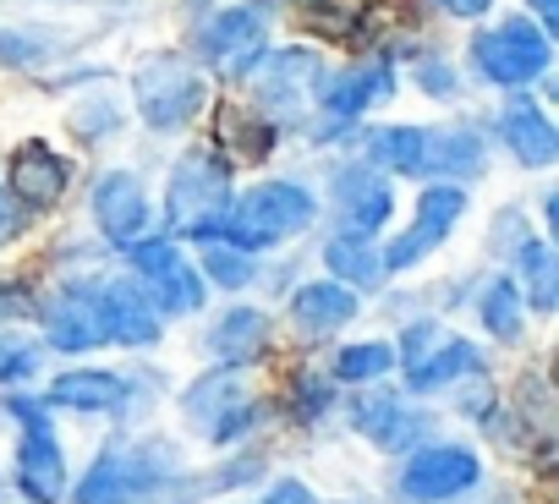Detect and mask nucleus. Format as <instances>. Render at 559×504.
Masks as SVG:
<instances>
[{
    "instance_id": "7ed1b4c3",
    "label": "nucleus",
    "mask_w": 559,
    "mask_h": 504,
    "mask_svg": "<svg viewBox=\"0 0 559 504\" xmlns=\"http://www.w3.org/2000/svg\"><path fill=\"white\" fill-rule=\"evenodd\" d=\"M472 61H477V72L488 83L521 88V83L548 72V34L537 23H526V17H510V23H499V28L472 39Z\"/></svg>"
},
{
    "instance_id": "79ce46f5",
    "label": "nucleus",
    "mask_w": 559,
    "mask_h": 504,
    "mask_svg": "<svg viewBox=\"0 0 559 504\" xmlns=\"http://www.w3.org/2000/svg\"><path fill=\"white\" fill-rule=\"evenodd\" d=\"M34 302L23 297V291H0V313H28Z\"/></svg>"
},
{
    "instance_id": "a211bd4d",
    "label": "nucleus",
    "mask_w": 559,
    "mask_h": 504,
    "mask_svg": "<svg viewBox=\"0 0 559 504\" xmlns=\"http://www.w3.org/2000/svg\"><path fill=\"white\" fill-rule=\"evenodd\" d=\"M61 192H67V165H61V154H50L45 143H28V148L17 154V165H12V197L45 208V203H56Z\"/></svg>"
},
{
    "instance_id": "bb28decb",
    "label": "nucleus",
    "mask_w": 559,
    "mask_h": 504,
    "mask_svg": "<svg viewBox=\"0 0 559 504\" xmlns=\"http://www.w3.org/2000/svg\"><path fill=\"white\" fill-rule=\"evenodd\" d=\"M368 148H373L379 165H390L401 176H423V132L417 127H384V132L368 137Z\"/></svg>"
},
{
    "instance_id": "4468645a",
    "label": "nucleus",
    "mask_w": 559,
    "mask_h": 504,
    "mask_svg": "<svg viewBox=\"0 0 559 504\" xmlns=\"http://www.w3.org/2000/svg\"><path fill=\"white\" fill-rule=\"evenodd\" d=\"M94 219H99V230L110 241H132L143 230V219H148V203H143L138 176H127V170L99 176V187H94Z\"/></svg>"
},
{
    "instance_id": "1a4fd4ad",
    "label": "nucleus",
    "mask_w": 559,
    "mask_h": 504,
    "mask_svg": "<svg viewBox=\"0 0 559 504\" xmlns=\"http://www.w3.org/2000/svg\"><path fill=\"white\" fill-rule=\"evenodd\" d=\"M187 417H192L209 439H236V433H247V428L258 422V406H247L241 373L219 368V373H209V379H198V384L187 389Z\"/></svg>"
},
{
    "instance_id": "c85d7f7f",
    "label": "nucleus",
    "mask_w": 559,
    "mask_h": 504,
    "mask_svg": "<svg viewBox=\"0 0 559 504\" xmlns=\"http://www.w3.org/2000/svg\"><path fill=\"white\" fill-rule=\"evenodd\" d=\"M483 324L499 340H515L521 335V291H515V280H493L483 291Z\"/></svg>"
},
{
    "instance_id": "ddd939ff",
    "label": "nucleus",
    "mask_w": 559,
    "mask_h": 504,
    "mask_svg": "<svg viewBox=\"0 0 559 504\" xmlns=\"http://www.w3.org/2000/svg\"><path fill=\"white\" fill-rule=\"evenodd\" d=\"M45 329H50V346L56 351H94L105 340V324H99V297L88 291H61L45 302Z\"/></svg>"
},
{
    "instance_id": "c9c22d12",
    "label": "nucleus",
    "mask_w": 559,
    "mask_h": 504,
    "mask_svg": "<svg viewBox=\"0 0 559 504\" xmlns=\"http://www.w3.org/2000/svg\"><path fill=\"white\" fill-rule=\"evenodd\" d=\"M17 230H23V197H12L7 187H0V247H7Z\"/></svg>"
},
{
    "instance_id": "f3484780",
    "label": "nucleus",
    "mask_w": 559,
    "mask_h": 504,
    "mask_svg": "<svg viewBox=\"0 0 559 504\" xmlns=\"http://www.w3.org/2000/svg\"><path fill=\"white\" fill-rule=\"evenodd\" d=\"M335 192H341V208H346V219H352L357 230H379V225L395 214V197H390L384 176H379V170H368V165H357V170L335 176Z\"/></svg>"
},
{
    "instance_id": "f8f14e48",
    "label": "nucleus",
    "mask_w": 559,
    "mask_h": 504,
    "mask_svg": "<svg viewBox=\"0 0 559 504\" xmlns=\"http://www.w3.org/2000/svg\"><path fill=\"white\" fill-rule=\"evenodd\" d=\"M99 324H105V340H121V346H154L159 340V313L127 280L99 291Z\"/></svg>"
},
{
    "instance_id": "2eb2a0df",
    "label": "nucleus",
    "mask_w": 559,
    "mask_h": 504,
    "mask_svg": "<svg viewBox=\"0 0 559 504\" xmlns=\"http://www.w3.org/2000/svg\"><path fill=\"white\" fill-rule=\"evenodd\" d=\"M499 132H504V143L515 148V159L521 165H554V154H559V132L548 127V116L526 99V94H515L504 110H499Z\"/></svg>"
},
{
    "instance_id": "423d86ee",
    "label": "nucleus",
    "mask_w": 559,
    "mask_h": 504,
    "mask_svg": "<svg viewBox=\"0 0 559 504\" xmlns=\"http://www.w3.org/2000/svg\"><path fill=\"white\" fill-rule=\"evenodd\" d=\"M170 449H127L94 460V471L78 482V504H132L165 477Z\"/></svg>"
},
{
    "instance_id": "2f4dec72",
    "label": "nucleus",
    "mask_w": 559,
    "mask_h": 504,
    "mask_svg": "<svg viewBox=\"0 0 559 504\" xmlns=\"http://www.w3.org/2000/svg\"><path fill=\"white\" fill-rule=\"evenodd\" d=\"M439 241H444V230H433V225H423V219H417V225H412V230L384 252V269H412V264L423 259V252H433Z\"/></svg>"
},
{
    "instance_id": "412c9836",
    "label": "nucleus",
    "mask_w": 559,
    "mask_h": 504,
    "mask_svg": "<svg viewBox=\"0 0 559 504\" xmlns=\"http://www.w3.org/2000/svg\"><path fill=\"white\" fill-rule=\"evenodd\" d=\"M263 340H269V319L252 313V308H236V313H225L219 329L209 335V351H214L219 362L241 368V362H252V357L263 351Z\"/></svg>"
},
{
    "instance_id": "c756f323",
    "label": "nucleus",
    "mask_w": 559,
    "mask_h": 504,
    "mask_svg": "<svg viewBox=\"0 0 559 504\" xmlns=\"http://www.w3.org/2000/svg\"><path fill=\"white\" fill-rule=\"evenodd\" d=\"M390 368H395V346H352L335 362V384H368V379H379Z\"/></svg>"
},
{
    "instance_id": "f704fd0d",
    "label": "nucleus",
    "mask_w": 559,
    "mask_h": 504,
    "mask_svg": "<svg viewBox=\"0 0 559 504\" xmlns=\"http://www.w3.org/2000/svg\"><path fill=\"white\" fill-rule=\"evenodd\" d=\"M330 389H335V384H324V379H297V417L313 422V417L330 406Z\"/></svg>"
},
{
    "instance_id": "a878e982",
    "label": "nucleus",
    "mask_w": 559,
    "mask_h": 504,
    "mask_svg": "<svg viewBox=\"0 0 559 504\" xmlns=\"http://www.w3.org/2000/svg\"><path fill=\"white\" fill-rule=\"evenodd\" d=\"M521 280H526V297L532 308H554L559 302V259L548 241H521Z\"/></svg>"
},
{
    "instance_id": "b1692460",
    "label": "nucleus",
    "mask_w": 559,
    "mask_h": 504,
    "mask_svg": "<svg viewBox=\"0 0 559 504\" xmlns=\"http://www.w3.org/2000/svg\"><path fill=\"white\" fill-rule=\"evenodd\" d=\"M324 259H330V269L341 275V286H373V280L384 275V259L373 252L368 230H346V236H335V241L324 247Z\"/></svg>"
},
{
    "instance_id": "58836bf2",
    "label": "nucleus",
    "mask_w": 559,
    "mask_h": 504,
    "mask_svg": "<svg viewBox=\"0 0 559 504\" xmlns=\"http://www.w3.org/2000/svg\"><path fill=\"white\" fill-rule=\"evenodd\" d=\"M428 346H433V324H412L406 329V357H423Z\"/></svg>"
},
{
    "instance_id": "6ab92c4d",
    "label": "nucleus",
    "mask_w": 559,
    "mask_h": 504,
    "mask_svg": "<svg viewBox=\"0 0 559 504\" xmlns=\"http://www.w3.org/2000/svg\"><path fill=\"white\" fill-rule=\"evenodd\" d=\"M423 170H444V176H477V170H483V137H477L472 127L423 132Z\"/></svg>"
},
{
    "instance_id": "4be33fe9",
    "label": "nucleus",
    "mask_w": 559,
    "mask_h": 504,
    "mask_svg": "<svg viewBox=\"0 0 559 504\" xmlns=\"http://www.w3.org/2000/svg\"><path fill=\"white\" fill-rule=\"evenodd\" d=\"M50 400H56V406H78V411H110V406L127 400V384H121L116 373H99V368H88V373H61V379L50 384Z\"/></svg>"
},
{
    "instance_id": "aec40b11",
    "label": "nucleus",
    "mask_w": 559,
    "mask_h": 504,
    "mask_svg": "<svg viewBox=\"0 0 559 504\" xmlns=\"http://www.w3.org/2000/svg\"><path fill=\"white\" fill-rule=\"evenodd\" d=\"M352 313H357V297H352L346 286H335V280L302 286V291L292 297V319H297L302 329H313V335H324V329H341Z\"/></svg>"
},
{
    "instance_id": "5701e85b",
    "label": "nucleus",
    "mask_w": 559,
    "mask_h": 504,
    "mask_svg": "<svg viewBox=\"0 0 559 504\" xmlns=\"http://www.w3.org/2000/svg\"><path fill=\"white\" fill-rule=\"evenodd\" d=\"M357 428H362L379 449H406L428 422L412 417V411H401L395 400H357Z\"/></svg>"
},
{
    "instance_id": "9d476101",
    "label": "nucleus",
    "mask_w": 559,
    "mask_h": 504,
    "mask_svg": "<svg viewBox=\"0 0 559 504\" xmlns=\"http://www.w3.org/2000/svg\"><path fill=\"white\" fill-rule=\"evenodd\" d=\"M132 264H138V275L154 280V297H159L165 313H192V308L203 302V280L181 264V247H176L170 236L138 241V247H132Z\"/></svg>"
},
{
    "instance_id": "cd10ccee",
    "label": "nucleus",
    "mask_w": 559,
    "mask_h": 504,
    "mask_svg": "<svg viewBox=\"0 0 559 504\" xmlns=\"http://www.w3.org/2000/svg\"><path fill=\"white\" fill-rule=\"evenodd\" d=\"M219 143L236 148V154H247V159H263L269 143H274V132L263 121H252V110H219Z\"/></svg>"
},
{
    "instance_id": "39448f33",
    "label": "nucleus",
    "mask_w": 559,
    "mask_h": 504,
    "mask_svg": "<svg viewBox=\"0 0 559 504\" xmlns=\"http://www.w3.org/2000/svg\"><path fill=\"white\" fill-rule=\"evenodd\" d=\"M17 417H23V428H28V439H23V493L34 499V504H61L67 499V460H61V444H56V433H50V417H45V406L39 400H7Z\"/></svg>"
},
{
    "instance_id": "4c0bfd02",
    "label": "nucleus",
    "mask_w": 559,
    "mask_h": 504,
    "mask_svg": "<svg viewBox=\"0 0 559 504\" xmlns=\"http://www.w3.org/2000/svg\"><path fill=\"white\" fill-rule=\"evenodd\" d=\"M263 504H319V499H313V488H302V482L292 477V482H274Z\"/></svg>"
},
{
    "instance_id": "20e7f679",
    "label": "nucleus",
    "mask_w": 559,
    "mask_h": 504,
    "mask_svg": "<svg viewBox=\"0 0 559 504\" xmlns=\"http://www.w3.org/2000/svg\"><path fill=\"white\" fill-rule=\"evenodd\" d=\"M132 94H138V110H143V121H148L154 132L187 127V121L203 110V77H198L187 61H176V56L143 61Z\"/></svg>"
},
{
    "instance_id": "9b49d317",
    "label": "nucleus",
    "mask_w": 559,
    "mask_h": 504,
    "mask_svg": "<svg viewBox=\"0 0 559 504\" xmlns=\"http://www.w3.org/2000/svg\"><path fill=\"white\" fill-rule=\"evenodd\" d=\"M319 77V56L313 50H280V56H258L252 61V94L274 110H297V94Z\"/></svg>"
},
{
    "instance_id": "e433bc0d",
    "label": "nucleus",
    "mask_w": 559,
    "mask_h": 504,
    "mask_svg": "<svg viewBox=\"0 0 559 504\" xmlns=\"http://www.w3.org/2000/svg\"><path fill=\"white\" fill-rule=\"evenodd\" d=\"M417 83H423L428 94H455V72H450L444 61H423V72H417Z\"/></svg>"
},
{
    "instance_id": "dca6fc26",
    "label": "nucleus",
    "mask_w": 559,
    "mask_h": 504,
    "mask_svg": "<svg viewBox=\"0 0 559 504\" xmlns=\"http://www.w3.org/2000/svg\"><path fill=\"white\" fill-rule=\"evenodd\" d=\"M313 83H319V99H324V110H330L335 121L362 116L379 94H390V88H395L390 67H368V72H330V77H313Z\"/></svg>"
},
{
    "instance_id": "6e6552de",
    "label": "nucleus",
    "mask_w": 559,
    "mask_h": 504,
    "mask_svg": "<svg viewBox=\"0 0 559 504\" xmlns=\"http://www.w3.org/2000/svg\"><path fill=\"white\" fill-rule=\"evenodd\" d=\"M477 482V455L461 449V444H433V449H417L401 471V493L417 499V504H439V499H455Z\"/></svg>"
},
{
    "instance_id": "7c9ffc66",
    "label": "nucleus",
    "mask_w": 559,
    "mask_h": 504,
    "mask_svg": "<svg viewBox=\"0 0 559 504\" xmlns=\"http://www.w3.org/2000/svg\"><path fill=\"white\" fill-rule=\"evenodd\" d=\"M461 208H466V192L461 187H428L423 203H417V219L433 225V230H450L461 219Z\"/></svg>"
},
{
    "instance_id": "f03ea898",
    "label": "nucleus",
    "mask_w": 559,
    "mask_h": 504,
    "mask_svg": "<svg viewBox=\"0 0 559 504\" xmlns=\"http://www.w3.org/2000/svg\"><path fill=\"white\" fill-rule=\"evenodd\" d=\"M165 208H170V230H176V236H187V241H214L219 225H225V208H230V170H225V159L209 154V148L187 154V159L176 165V176H170Z\"/></svg>"
},
{
    "instance_id": "0eeeda50",
    "label": "nucleus",
    "mask_w": 559,
    "mask_h": 504,
    "mask_svg": "<svg viewBox=\"0 0 559 504\" xmlns=\"http://www.w3.org/2000/svg\"><path fill=\"white\" fill-rule=\"evenodd\" d=\"M263 28H269V7H230L203 28V56L214 72L225 77H247L252 61L263 56Z\"/></svg>"
},
{
    "instance_id": "f257e3e1",
    "label": "nucleus",
    "mask_w": 559,
    "mask_h": 504,
    "mask_svg": "<svg viewBox=\"0 0 559 504\" xmlns=\"http://www.w3.org/2000/svg\"><path fill=\"white\" fill-rule=\"evenodd\" d=\"M313 214H319V203H313L308 187H297V181H263L236 208H225L219 241H230L236 252H263L274 241H286L292 230L313 225Z\"/></svg>"
},
{
    "instance_id": "393cba45",
    "label": "nucleus",
    "mask_w": 559,
    "mask_h": 504,
    "mask_svg": "<svg viewBox=\"0 0 559 504\" xmlns=\"http://www.w3.org/2000/svg\"><path fill=\"white\" fill-rule=\"evenodd\" d=\"M477 368H483L477 346L450 340L439 357H417V362H412V373H406V384H412L417 395H428V389H444V384H455L461 373H477Z\"/></svg>"
},
{
    "instance_id": "72a5a7b5",
    "label": "nucleus",
    "mask_w": 559,
    "mask_h": 504,
    "mask_svg": "<svg viewBox=\"0 0 559 504\" xmlns=\"http://www.w3.org/2000/svg\"><path fill=\"white\" fill-rule=\"evenodd\" d=\"M39 368V351L28 340H0V384H12V379H28Z\"/></svg>"
},
{
    "instance_id": "ea45409f",
    "label": "nucleus",
    "mask_w": 559,
    "mask_h": 504,
    "mask_svg": "<svg viewBox=\"0 0 559 504\" xmlns=\"http://www.w3.org/2000/svg\"><path fill=\"white\" fill-rule=\"evenodd\" d=\"M444 12H455V17H483L488 12V0H439Z\"/></svg>"
},
{
    "instance_id": "473e14b6",
    "label": "nucleus",
    "mask_w": 559,
    "mask_h": 504,
    "mask_svg": "<svg viewBox=\"0 0 559 504\" xmlns=\"http://www.w3.org/2000/svg\"><path fill=\"white\" fill-rule=\"evenodd\" d=\"M203 264H209V275L219 280V286H247L252 280V264L247 259H236V252L214 236V241H203Z\"/></svg>"
},
{
    "instance_id": "a19ab883",
    "label": "nucleus",
    "mask_w": 559,
    "mask_h": 504,
    "mask_svg": "<svg viewBox=\"0 0 559 504\" xmlns=\"http://www.w3.org/2000/svg\"><path fill=\"white\" fill-rule=\"evenodd\" d=\"M532 12L543 17V28H559V0H532Z\"/></svg>"
}]
</instances>
